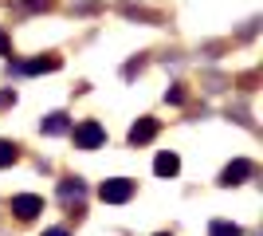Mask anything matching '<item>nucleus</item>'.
Masks as SVG:
<instances>
[{"mask_svg":"<svg viewBox=\"0 0 263 236\" xmlns=\"http://www.w3.org/2000/svg\"><path fill=\"white\" fill-rule=\"evenodd\" d=\"M8 51H12V35L0 28V56H8Z\"/></svg>","mask_w":263,"mask_h":236,"instance_id":"obj_14","label":"nucleus"},{"mask_svg":"<svg viewBox=\"0 0 263 236\" xmlns=\"http://www.w3.org/2000/svg\"><path fill=\"white\" fill-rule=\"evenodd\" d=\"M157 236H173V232H157Z\"/></svg>","mask_w":263,"mask_h":236,"instance_id":"obj_18","label":"nucleus"},{"mask_svg":"<svg viewBox=\"0 0 263 236\" xmlns=\"http://www.w3.org/2000/svg\"><path fill=\"white\" fill-rule=\"evenodd\" d=\"M134 193H138V181H130V177H110L99 185V197L106 205H126Z\"/></svg>","mask_w":263,"mask_h":236,"instance_id":"obj_2","label":"nucleus"},{"mask_svg":"<svg viewBox=\"0 0 263 236\" xmlns=\"http://www.w3.org/2000/svg\"><path fill=\"white\" fill-rule=\"evenodd\" d=\"M142 67H145V59H142V56H138V59H134V63H126V71H122V75L130 79V75H138V71H142Z\"/></svg>","mask_w":263,"mask_h":236,"instance_id":"obj_13","label":"nucleus"},{"mask_svg":"<svg viewBox=\"0 0 263 236\" xmlns=\"http://www.w3.org/2000/svg\"><path fill=\"white\" fill-rule=\"evenodd\" d=\"M44 236H71V232H67V228H47Z\"/></svg>","mask_w":263,"mask_h":236,"instance_id":"obj_17","label":"nucleus"},{"mask_svg":"<svg viewBox=\"0 0 263 236\" xmlns=\"http://www.w3.org/2000/svg\"><path fill=\"white\" fill-rule=\"evenodd\" d=\"M165 102H185V90L173 87V90H165Z\"/></svg>","mask_w":263,"mask_h":236,"instance_id":"obj_15","label":"nucleus"},{"mask_svg":"<svg viewBox=\"0 0 263 236\" xmlns=\"http://www.w3.org/2000/svg\"><path fill=\"white\" fill-rule=\"evenodd\" d=\"M20 161V146L16 142H8V138H0V169H8Z\"/></svg>","mask_w":263,"mask_h":236,"instance_id":"obj_10","label":"nucleus"},{"mask_svg":"<svg viewBox=\"0 0 263 236\" xmlns=\"http://www.w3.org/2000/svg\"><path fill=\"white\" fill-rule=\"evenodd\" d=\"M20 4H24V8H28V12H40V8H51V4H55V0H20Z\"/></svg>","mask_w":263,"mask_h":236,"instance_id":"obj_12","label":"nucleus"},{"mask_svg":"<svg viewBox=\"0 0 263 236\" xmlns=\"http://www.w3.org/2000/svg\"><path fill=\"white\" fill-rule=\"evenodd\" d=\"M63 67V59L55 56V51H47V56L40 59H28V63H16V71H24V75H40V71H59Z\"/></svg>","mask_w":263,"mask_h":236,"instance_id":"obj_7","label":"nucleus"},{"mask_svg":"<svg viewBox=\"0 0 263 236\" xmlns=\"http://www.w3.org/2000/svg\"><path fill=\"white\" fill-rule=\"evenodd\" d=\"M71 138H75V150H99V146H106V126L99 118H83L71 130Z\"/></svg>","mask_w":263,"mask_h":236,"instance_id":"obj_1","label":"nucleus"},{"mask_svg":"<svg viewBox=\"0 0 263 236\" xmlns=\"http://www.w3.org/2000/svg\"><path fill=\"white\" fill-rule=\"evenodd\" d=\"M248 177H255V161H248V157H236L232 166H224V173H220V185H243Z\"/></svg>","mask_w":263,"mask_h":236,"instance_id":"obj_5","label":"nucleus"},{"mask_svg":"<svg viewBox=\"0 0 263 236\" xmlns=\"http://www.w3.org/2000/svg\"><path fill=\"white\" fill-rule=\"evenodd\" d=\"M209 236H243V228L232 225V221H212V225H209Z\"/></svg>","mask_w":263,"mask_h":236,"instance_id":"obj_11","label":"nucleus"},{"mask_svg":"<svg viewBox=\"0 0 263 236\" xmlns=\"http://www.w3.org/2000/svg\"><path fill=\"white\" fill-rule=\"evenodd\" d=\"M59 197H63V205L71 209L75 205V216L83 213V197H87V185L79 177H63V185H59Z\"/></svg>","mask_w":263,"mask_h":236,"instance_id":"obj_6","label":"nucleus"},{"mask_svg":"<svg viewBox=\"0 0 263 236\" xmlns=\"http://www.w3.org/2000/svg\"><path fill=\"white\" fill-rule=\"evenodd\" d=\"M12 213H16V221H35V216L44 213V197H35V193H16V197H12Z\"/></svg>","mask_w":263,"mask_h":236,"instance_id":"obj_3","label":"nucleus"},{"mask_svg":"<svg viewBox=\"0 0 263 236\" xmlns=\"http://www.w3.org/2000/svg\"><path fill=\"white\" fill-rule=\"evenodd\" d=\"M12 102H16V90H0V111H4V106H12Z\"/></svg>","mask_w":263,"mask_h":236,"instance_id":"obj_16","label":"nucleus"},{"mask_svg":"<svg viewBox=\"0 0 263 236\" xmlns=\"http://www.w3.org/2000/svg\"><path fill=\"white\" fill-rule=\"evenodd\" d=\"M67 126H71V122H67V114L55 111V114H47L44 122H40V130H44V134H67Z\"/></svg>","mask_w":263,"mask_h":236,"instance_id":"obj_9","label":"nucleus"},{"mask_svg":"<svg viewBox=\"0 0 263 236\" xmlns=\"http://www.w3.org/2000/svg\"><path fill=\"white\" fill-rule=\"evenodd\" d=\"M157 130H161V122L145 114V118H138V122L130 126V134H126V142H130V146H149V142L157 138Z\"/></svg>","mask_w":263,"mask_h":236,"instance_id":"obj_4","label":"nucleus"},{"mask_svg":"<svg viewBox=\"0 0 263 236\" xmlns=\"http://www.w3.org/2000/svg\"><path fill=\"white\" fill-rule=\"evenodd\" d=\"M154 173H157V177H177V173H181V157H177L173 150L157 154V161H154Z\"/></svg>","mask_w":263,"mask_h":236,"instance_id":"obj_8","label":"nucleus"}]
</instances>
